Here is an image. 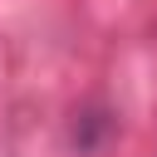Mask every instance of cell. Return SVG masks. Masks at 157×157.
I'll return each instance as SVG.
<instances>
[]
</instances>
